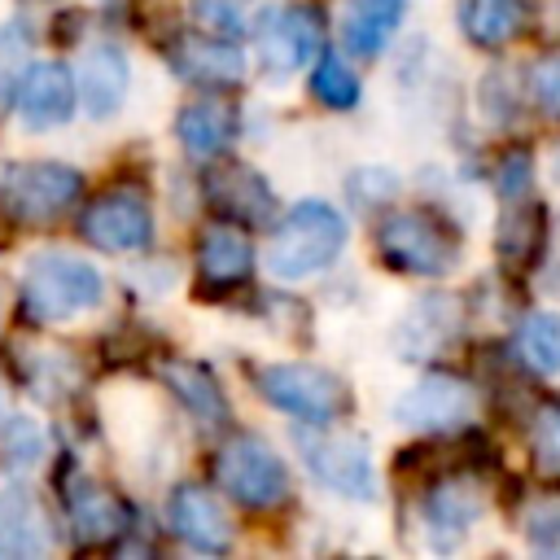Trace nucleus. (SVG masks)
Masks as SVG:
<instances>
[{
  "instance_id": "nucleus-1",
  "label": "nucleus",
  "mask_w": 560,
  "mask_h": 560,
  "mask_svg": "<svg viewBox=\"0 0 560 560\" xmlns=\"http://www.w3.org/2000/svg\"><path fill=\"white\" fill-rule=\"evenodd\" d=\"M105 298V280L92 262L61 254V249H44L26 262L22 271V311L35 324H61L74 319L79 311L101 306Z\"/></svg>"
},
{
  "instance_id": "nucleus-2",
  "label": "nucleus",
  "mask_w": 560,
  "mask_h": 560,
  "mask_svg": "<svg viewBox=\"0 0 560 560\" xmlns=\"http://www.w3.org/2000/svg\"><path fill=\"white\" fill-rule=\"evenodd\" d=\"M376 254L389 271L438 280L459 262V236L433 210H389L376 223Z\"/></svg>"
},
{
  "instance_id": "nucleus-3",
  "label": "nucleus",
  "mask_w": 560,
  "mask_h": 560,
  "mask_svg": "<svg viewBox=\"0 0 560 560\" xmlns=\"http://www.w3.org/2000/svg\"><path fill=\"white\" fill-rule=\"evenodd\" d=\"M346 245V219L328 201H298L267 249V267L276 280H302L311 271H324Z\"/></svg>"
},
{
  "instance_id": "nucleus-4",
  "label": "nucleus",
  "mask_w": 560,
  "mask_h": 560,
  "mask_svg": "<svg viewBox=\"0 0 560 560\" xmlns=\"http://www.w3.org/2000/svg\"><path fill=\"white\" fill-rule=\"evenodd\" d=\"M214 490L245 508H276L289 499V468L276 455V446L258 433H236L214 451L210 464Z\"/></svg>"
},
{
  "instance_id": "nucleus-5",
  "label": "nucleus",
  "mask_w": 560,
  "mask_h": 560,
  "mask_svg": "<svg viewBox=\"0 0 560 560\" xmlns=\"http://www.w3.org/2000/svg\"><path fill=\"white\" fill-rule=\"evenodd\" d=\"M254 385L271 407L306 424H332L354 407L346 381L315 363H267L254 372Z\"/></svg>"
},
{
  "instance_id": "nucleus-6",
  "label": "nucleus",
  "mask_w": 560,
  "mask_h": 560,
  "mask_svg": "<svg viewBox=\"0 0 560 560\" xmlns=\"http://www.w3.org/2000/svg\"><path fill=\"white\" fill-rule=\"evenodd\" d=\"M472 416H477V389L455 372H429L394 402V420L416 433H455L472 424Z\"/></svg>"
},
{
  "instance_id": "nucleus-7",
  "label": "nucleus",
  "mask_w": 560,
  "mask_h": 560,
  "mask_svg": "<svg viewBox=\"0 0 560 560\" xmlns=\"http://www.w3.org/2000/svg\"><path fill=\"white\" fill-rule=\"evenodd\" d=\"M79 192H83V179L66 162H18L0 184L4 206L18 219H35V223L61 219L79 201Z\"/></svg>"
},
{
  "instance_id": "nucleus-8",
  "label": "nucleus",
  "mask_w": 560,
  "mask_h": 560,
  "mask_svg": "<svg viewBox=\"0 0 560 560\" xmlns=\"http://www.w3.org/2000/svg\"><path fill=\"white\" fill-rule=\"evenodd\" d=\"M324 39V18L306 4H280L267 9L258 22V61L271 79H289L302 70Z\"/></svg>"
},
{
  "instance_id": "nucleus-9",
  "label": "nucleus",
  "mask_w": 560,
  "mask_h": 560,
  "mask_svg": "<svg viewBox=\"0 0 560 560\" xmlns=\"http://www.w3.org/2000/svg\"><path fill=\"white\" fill-rule=\"evenodd\" d=\"M302 455H306V468L315 472V481H324L328 490L359 499V503L376 499V468H372V451L363 438L315 433V438H302Z\"/></svg>"
},
{
  "instance_id": "nucleus-10",
  "label": "nucleus",
  "mask_w": 560,
  "mask_h": 560,
  "mask_svg": "<svg viewBox=\"0 0 560 560\" xmlns=\"http://www.w3.org/2000/svg\"><path fill=\"white\" fill-rule=\"evenodd\" d=\"M79 232L96 249H109V254L144 249L153 241V210L136 188H109L83 210Z\"/></svg>"
},
{
  "instance_id": "nucleus-11",
  "label": "nucleus",
  "mask_w": 560,
  "mask_h": 560,
  "mask_svg": "<svg viewBox=\"0 0 560 560\" xmlns=\"http://www.w3.org/2000/svg\"><path fill=\"white\" fill-rule=\"evenodd\" d=\"M481 512H486V490H481V481L468 477V472H446V477H438V481L429 486V494H424V508H420L424 529H429V542H433L438 551L459 547V538L472 529V521H477Z\"/></svg>"
},
{
  "instance_id": "nucleus-12",
  "label": "nucleus",
  "mask_w": 560,
  "mask_h": 560,
  "mask_svg": "<svg viewBox=\"0 0 560 560\" xmlns=\"http://www.w3.org/2000/svg\"><path fill=\"white\" fill-rule=\"evenodd\" d=\"M18 118L31 127V131H48V127H61L70 122L74 114V79L61 61H35L26 66V74L18 79Z\"/></svg>"
},
{
  "instance_id": "nucleus-13",
  "label": "nucleus",
  "mask_w": 560,
  "mask_h": 560,
  "mask_svg": "<svg viewBox=\"0 0 560 560\" xmlns=\"http://www.w3.org/2000/svg\"><path fill=\"white\" fill-rule=\"evenodd\" d=\"M171 70L201 88H232L245 79V52L228 35L197 31V35H179L171 44Z\"/></svg>"
},
{
  "instance_id": "nucleus-14",
  "label": "nucleus",
  "mask_w": 560,
  "mask_h": 560,
  "mask_svg": "<svg viewBox=\"0 0 560 560\" xmlns=\"http://www.w3.org/2000/svg\"><path fill=\"white\" fill-rule=\"evenodd\" d=\"M254 271V245L241 228L232 223H214L201 232V245H197V280L210 298L219 293H232L249 280Z\"/></svg>"
},
{
  "instance_id": "nucleus-15",
  "label": "nucleus",
  "mask_w": 560,
  "mask_h": 560,
  "mask_svg": "<svg viewBox=\"0 0 560 560\" xmlns=\"http://www.w3.org/2000/svg\"><path fill=\"white\" fill-rule=\"evenodd\" d=\"M166 521L197 551H228L232 547V521L206 486H175L166 499Z\"/></svg>"
},
{
  "instance_id": "nucleus-16",
  "label": "nucleus",
  "mask_w": 560,
  "mask_h": 560,
  "mask_svg": "<svg viewBox=\"0 0 560 560\" xmlns=\"http://www.w3.org/2000/svg\"><path fill=\"white\" fill-rule=\"evenodd\" d=\"M74 83H79L83 109L92 118H109L122 105L127 88H131V61H127V52L118 44H92L83 52V61H79V79Z\"/></svg>"
},
{
  "instance_id": "nucleus-17",
  "label": "nucleus",
  "mask_w": 560,
  "mask_h": 560,
  "mask_svg": "<svg viewBox=\"0 0 560 560\" xmlns=\"http://www.w3.org/2000/svg\"><path fill=\"white\" fill-rule=\"evenodd\" d=\"M52 547V525L39 508V499L22 486L0 490V556L31 560Z\"/></svg>"
},
{
  "instance_id": "nucleus-18",
  "label": "nucleus",
  "mask_w": 560,
  "mask_h": 560,
  "mask_svg": "<svg viewBox=\"0 0 560 560\" xmlns=\"http://www.w3.org/2000/svg\"><path fill=\"white\" fill-rule=\"evenodd\" d=\"M236 131H241V114L228 101H192L175 118V136H179L184 153L188 158H201V162L228 153L232 140H236Z\"/></svg>"
},
{
  "instance_id": "nucleus-19",
  "label": "nucleus",
  "mask_w": 560,
  "mask_h": 560,
  "mask_svg": "<svg viewBox=\"0 0 560 560\" xmlns=\"http://www.w3.org/2000/svg\"><path fill=\"white\" fill-rule=\"evenodd\" d=\"M206 188H210V201L228 219H236L245 228H262V223L276 219V197H271L267 179L258 171H249V166H228V171L210 175Z\"/></svg>"
},
{
  "instance_id": "nucleus-20",
  "label": "nucleus",
  "mask_w": 560,
  "mask_h": 560,
  "mask_svg": "<svg viewBox=\"0 0 560 560\" xmlns=\"http://www.w3.org/2000/svg\"><path fill=\"white\" fill-rule=\"evenodd\" d=\"M459 298L451 293H429L411 306V315L398 324V354L420 359V354H438L455 332H459Z\"/></svg>"
},
{
  "instance_id": "nucleus-21",
  "label": "nucleus",
  "mask_w": 560,
  "mask_h": 560,
  "mask_svg": "<svg viewBox=\"0 0 560 560\" xmlns=\"http://www.w3.org/2000/svg\"><path fill=\"white\" fill-rule=\"evenodd\" d=\"M542 241H547V206H538L529 197L508 201V210L499 219V232H494L499 262L512 267V271H525V267L538 262Z\"/></svg>"
},
{
  "instance_id": "nucleus-22",
  "label": "nucleus",
  "mask_w": 560,
  "mask_h": 560,
  "mask_svg": "<svg viewBox=\"0 0 560 560\" xmlns=\"http://www.w3.org/2000/svg\"><path fill=\"white\" fill-rule=\"evenodd\" d=\"M402 13H407V0H350L341 18V44L354 57H376L394 39Z\"/></svg>"
},
{
  "instance_id": "nucleus-23",
  "label": "nucleus",
  "mask_w": 560,
  "mask_h": 560,
  "mask_svg": "<svg viewBox=\"0 0 560 560\" xmlns=\"http://www.w3.org/2000/svg\"><path fill=\"white\" fill-rule=\"evenodd\" d=\"M459 31L477 48H503L525 26V0H459Z\"/></svg>"
},
{
  "instance_id": "nucleus-24",
  "label": "nucleus",
  "mask_w": 560,
  "mask_h": 560,
  "mask_svg": "<svg viewBox=\"0 0 560 560\" xmlns=\"http://www.w3.org/2000/svg\"><path fill=\"white\" fill-rule=\"evenodd\" d=\"M66 512H70L79 538H92V542H109L127 521L122 503L109 490H101L96 481H88V477H74L66 486Z\"/></svg>"
},
{
  "instance_id": "nucleus-25",
  "label": "nucleus",
  "mask_w": 560,
  "mask_h": 560,
  "mask_svg": "<svg viewBox=\"0 0 560 560\" xmlns=\"http://www.w3.org/2000/svg\"><path fill=\"white\" fill-rule=\"evenodd\" d=\"M166 381H171V389L179 394V402H184L192 416H201L206 424H223V420H228V398H223L219 381H214L201 363L179 359V363L166 368Z\"/></svg>"
},
{
  "instance_id": "nucleus-26",
  "label": "nucleus",
  "mask_w": 560,
  "mask_h": 560,
  "mask_svg": "<svg viewBox=\"0 0 560 560\" xmlns=\"http://www.w3.org/2000/svg\"><path fill=\"white\" fill-rule=\"evenodd\" d=\"M516 350L538 376H556L560 372V315L534 311L516 332Z\"/></svg>"
},
{
  "instance_id": "nucleus-27",
  "label": "nucleus",
  "mask_w": 560,
  "mask_h": 560,
  "mask_svg": "<svg viewBox=\"0 0 560 560\" xmlns=\"http://www.w3.org/2000/svg\"><path fill=\"white\" fill-rule=\"evenodd\" d=\"M311 92L319 96V105L328 109H354L359 105V74L350 70L346 57L337 52H324L311 70Z\"/></svg>"
},
{
  "instance_id": "nucleus-28",
  "label": "nucleus",
  "mask_w": 560,
  "mask_h": 560,
  "mask_svg": "<svg viewBox=\"0 0 560 560\" xmlns=\"http://www.w3.org/2000/svg\"><path fill=\"white\" fill-rule=\"evenodd\" d=\"M48 455V438H44V424L31 420V416H13L0 424V459L9 468H35L39 459Z\"/></svg>"
},
{
  "instance_id": "nucleus-29",
  "label": "nucleus",
  "mask_w": 560,
  "mask_h": 560,
  "mask_svg": "<svg viewBox=\"0 0 560 560\" xmlns=\"http://www.w3.org/2000/svg\"><path fill=\"white\" fill-rule=\"evenodd\" d=\"M529 451L534 468L551 481H560V402H542L529 424Z\"/></svg>"
},
{
  "instance_id": "nucleus-30",
  "label": "nucleus",
  "mask_w": 560,
  "mask_h": 560,
  "mask_svg": "<svg viewBox=\"0 0 560 560\" xmlns=\"http://www.w3.org/2000/svg\"><path fill=\"white\" fill-rule=\"evenodd\" d=\"M529 101L542 118H556L560 122V52H542L534 66H529Z\"/></svg>"
},
{
  "instance_id": "nucleus-31",
  "label": "nucleus",
  "mask_w": 560,
  "mask_h": 560,
  "mask_svg": "<svg viewBox=\"0 0 560 560\" xmlns=\"http://www.w3.org/2000/svg\"><path fill=\"white\" fill-rule=\"evenodd\" d=\"M192 18L210 35H245V0H192Z\"/></svg>"
},
{
  "instance_id": "nucleus-32",
  "label": "nucleus",
  "mask_w": 560,
  "mask_h": 560,
  "mask_svg": "<svg viewBox=\"0 0 560 560\" xmlns=\"http://www.w3.org/2000/svg\"><path fill=\"white\" fill-rule=\"evenodd\" d=\"M525 538L538 551H560V494L534 499L525 512Z\"/></svg>"
},
{
  "instance_id": "nucleus-33",
  "label": "nucleus",
  "mask_w": 560,
  "mask_h": 560,
  "mask_svg": "<svg viewBox=\"0 0 560 560\" xmlns=\"http://www.w3.org/2000/svg\"><path fill=\"white\" fill-rule=\"evenodd\" d=\"M529 171H534V162H529L525 149H512L503 158V166H499V192H503V201L529 197Z\"/></svg>"
},
{
  "instance_id": "nucleus-34",
  "label": "nucleus",
  "mask_w": 560,
  "mask_h": 560,
  "mask_svg": "<svg viewBox=\"0 0 560 560\" xmlns=\"http://www.w3.org/2000/svg\"><path fill=\"white\" fill-rule=\"evenodd\" d=\"M0 411H4V394H0Z\"/></svg>"
},
{
  "instance_id": "nucleus-35",
  "label": "nucleus",
  "mask_w": 560,
  "mask_h": 560,
  "mask_svg": "<svg viewBox=\"0 0 560 560\" xmlns=\"http://www.w3.org/2000/svg\"><path fill=\"white\" fill-rule=\"evenodd\" d=\"M556 171H560V158H556Z\"/></svg>"
}]
</instances>
